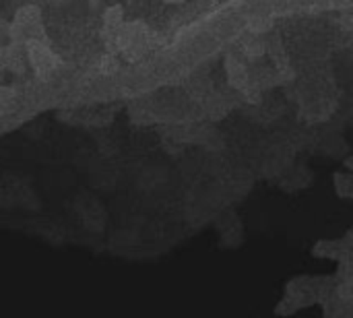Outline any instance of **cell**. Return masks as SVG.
<instances>
[{
	"label": "cell",
	"instance_id": "1",
	"mask_svg": "<svg viewBox=\"0 0 353 318\" xmlns=\"http://www.w3.org/2000/svg\"><path fill=\"white\" fill-rule=\"evenodd\" d=\"M155 43V31L145 21H124L118 35V54L126 62L143 60Z\"/></svg>",
	"mask_w": 353,
	"mask_h": 318
},
{
	"label": "cell",
	"instance_id": "4",
	"mask_svg": "<svg viewBox=\"0 0 353 318\" xmlns=\"http://www.w3.org/2000/svg\"><path fill=\"white\" fill-rule=\"evenodd\" d=\"M225 74H228V81H230V85L234 89H238L250 103H259L261 87L250 79V72H248L246 64L236 54L225 56Z\"/></svg>",
	"mask_w": 353,
	"mask_h": 318
},
{
	"label": "cell",
	"instance_id": "7",
	"mask_svg": "<svg viewBox=\"0 0 353 318\" xmlns=\"http://www.w3.org/2000/svg\"><path fill=\"white\" fill-rule=\"evenodd\" d=\"M19 101H21V97L14 87L0 85V116H8V114L17 112Z\"/></svg>",
	"mask_w": 353,
	"mask_h": 318
},
{
	"label": "cell",
	"instance_id": "18",
	"mask_svg": "<svg viewBox=\"0 0 353 318\" xmlns=\"http://www.w3.org/2000/svg\"><path fill=\"white\" fill-rule=\"evenodd\" d=\"M130 2H132V0H130Z\"/></svg>",
	"mask_w": 353,
	"mask_h": 318
},
{
	"label": "cell",
	"instance_id": "2",
	"mask_svg": "<svg viewBox=\"0 0 353 318\" xmlns=\"http://www.w3.org/2000/svg\"><path fill=\"white\" fill-rule=\"evenodd\" d=\"M8 35H10V41H19V43H27L31 39L50 43L48 31H46V25H43L41 8L37 4L21 6L14 12L12 21L8 23Z\"/></svg>",
	"mask_w": 353,
	"mask_h": 318
},
{
	"label": "cell",
	"instance_id": "11",
	"mask_svg": "<svg viewBox=\"0 0 353 318\" xmlns=\"http://www.w3.org/2000/svg\"><path fill=\"white\" fill-rule=\"evenodd\" d=\"M118 68H120V64H118V58H116V54H110V52H105V54L101 56V60H99V70H101L103 74H114Z\"/></svg>",
	"mask_w": 353,
	"mask_h": 318
},
{
	"label": "cell",
	"instance_id": "8",
	"mask_svg": "<svg viewBox=\"0 0 353 318\" xmlns=\"http://www.w3.org/2000/svg\"><path fill=\"white\" fill-rule=\"evenodd\" d=\"M333 182H335V192L339 199H343V201L353 199V178L350 174L337 172V174H333Z\"/></svg>",
	"mask_w": 353,
	"mask_h": 318
},
{
	"label": "cell",
	"instance_id": "17",
	"mask_svg": "<svg viewBox=\"0 0 353 318\" xmlns=\"http://www.w3.org/2000/svg\"><path fill=\"white\" fill-rule=\"evenodd\" d=\"M213 4H219V2H223V0H211Z\"/></svg>",
	"mask_w": 353,
	"mask_h": 318
},
{
	"label": "cell",
	"instance_id": "12",
	"mask_svg": "<svg viewBox=\"0 0 353 318\" xmlns=\"http://www.w3.org/2000/svg\"><path fill=\"white\" fill-rule=\"evenodd\" d=\"M8 41H10V35H8V21H4V19L0 17V48L6 46Z\"/></svg>",
	"mask_w": 353,
	"mask_h": 318
},
{
	"label": "cell",
	"instance_id": "15",
	"mask_svg": "<svg viewBox=\"0 0 353 318\" xmlns=\"http://www.w3.org/2000/svg\"><path fill=\"white\" fill-rule=\"evenodd\" d=\"M165 4H184L186 0H163Z\"/></svg>",
	"mask_w": 353,
	"mask_h": 318
},
{
	"label": "cell",
	"instance_id": "10",
	"mask_svg": "<svg viewBox=\"0 0 353 318\" xmlns=\"http://www.w3.org/2000/svg\"><path fill=\"white\" fill-rule=\"evenodd\" d=\"M271 27H273V19H267V17H254V19H250V23H248V29H250L254 35L267 33Z\"/></svg>",
	"mask_w": 353,
	"mask_h": 318
},
{
	"label": "cell",
	"instance_id": "6",
	"mask_svg": "<svg viewBox=\"0 0 353 318\" xmlns=\"http://www.w3.org/2000/svg\"><path fill=\"white\" fill-rule=\"evenodd\" d=\"M2 58H4V70L12 72L14 77H23L27 70V56H25V43L8 41L2 46Z\"/></svg>",
	"mask_w": 353,
	"mask_h": 318
},
{
	"label": "cell",
	"instance_id": "16",
	"mask_svg": "<svg viewBox=\"0 0 353 318\" xmlns=\"http://www.w3.org/2000/svg\"><path fill=\"white\" fill-rule=\"evenodd\" d=\"M87 2H89V4H91V6H93V8H95V6H97V4H99V2H101V0H87Z\"/></svg>",
	"mask_w": 353,
	"mask_h": 318
},
{
	"label": "cell",
	"instance_id": "3",
	"mask_svg": "<svg viewBox=\"0 0 353 318\" xmlns=\"http://www.w3.org/2000/svg\"><path fill=\"white\" fill-rule=\"evenodd\" d=\"M25 56H27V62L33 68L35 77L41 79V81H50L58 72V68L62 64L58 54L52 52L50 43L35 41V39L25 43Z\"/></svg>",
	"mask_w": 353,
	"mask_h": 318
},
{
	"label": "cell",
	"instance_id": "13",
	"mask_svg": "<svg viewBox=\"0 0 353 318\" xmlns=\"http://www.w3.org/2000/svg\"><path fill=\"white\" fill-rule=\"evenodd\" d=\"M39 2H48V4H56V6H62V4H66V2H70V0H39Z\"/></svg>",
	"mask_w": 353,
	"mask_h": 318
},
{
	"label": "cell",
	"instance_id": "9",
	"mask_svg": "<svg viewBox=\"0 0 353 318\" xmlns=\"http://www.w3.org/2000/svg\"><path fill=\"white\" fill-rule=\"evenodd\" d=\"M265 52H267V43H265V39L259 37V35H254L250 41L244 43V54H246L250 60H259Z\"/></svg>",
	"mask_w": 353,
	"mask_h": 318
},
{
	"label": "cell",
	"instance_id": "14",
	"mask_svg": "<svg viewBox=\"0 0 353 318\" xmlns=\"http://www.w3.org/2000/svg\"><path fill=\"white\" fill-rule=\"evenodd\" d=\"M6 70H4V58H2V48H0V77L4 74Z\"/></svg>",
	"mask_w": 353,
	"mask_h": 318
},
{
	"label": "cell",
	"instance_id": "5",
	"mask_svg": "<svg viewBox=\"0 0 353 318\" xmlns=\"http://www.w3.org/2000/svg\"><path fill=\"white\" fill-rule=\"evenodd\" d=\"M124 23V8L122 4H114L105 8L103 12V23H101V41L105 46V52L118 54V35Z\"/></svg>",
	"mask_w": 353,
	"mask_h": 318
}]
</instances>
